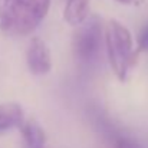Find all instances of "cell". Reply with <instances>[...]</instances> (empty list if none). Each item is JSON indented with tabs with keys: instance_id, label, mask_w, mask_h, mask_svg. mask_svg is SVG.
<instances>
[{
	"instance_id": "6da1fadb",
	"label": "cell",
	"mask_w": 148,
	"mask_h": 148,
	"mask_svg": "<svg viewBox=\"0 0 148 148\" xmlns=\"http://www.w3.org/2000/svg\"><path fill=\"white\" fill-rule=\"evenodd\" d=\"M105 50L108 62L115 76L125 81L137 62L138 49L134 48V39L130 29L116 19H111L105 26Z\"/></svg>"
},
{
	"instance_id": "7a4b0ae2",
	"label": "cell",
	"mask_w": 148,
	"mask_h": 148,
	"mask_svg": "<svg viewBox=\"0 0 148 148\" xmlns=\"http://www.w3.org/2000/svg\"><path fill=\"white\" fill-rule=\"evenodd\" d=\"M50 1L52 0H13L0 22V30L13 36L30 35L46 17Z\"/></svg>"
},
{
	"instance_id": "3957f363",
	"label": "cell",
	"mask_w": 148,
	"mask_h": 148,
	"mask_svg": "<svg viewBox=\"0 0 148 148\" xmlns=\"http://www.w3.org/2000/svg\"><path fill=\"white\" fill-rule=\"evenodd\" d=\"M102 45V26L97 16L76 27L72 38V50L79 62H91L98 56Z\"/></svg>"
},
{
	"instance_id": "277c9868",
	"label": "cell",
	"mask_w": 148,
	"mask_h": 148,
	"mask_svg": "<svg viewBox=\"0 0 148 148\" xmlns=\"http://www.w3.org/2000/svg\"><path fill=\"white\" fill-rule=\"evenodd\" d=\"M26 63L29 72L36 76L48 75L52 71V55L49 46L40 38H33L26 50Z\"/></svg>"
},
{
	"instance_id": "5b68a950",
	"label": "cell",
	"mask_w": 148,
	"mask_h": 148,
	"mask_svg": "<svg viewBox=\"0 0 148 148\" xmlns=\"http://www.w3.org/2000/svg\"><path fill=\"white\" fill-rule=\"evenodd\" d=\"M91 16V6L89 0H66V4L63 7V20L78 27L82 23H85Z\"/></svg>"
},
{
	"instance_id": "8992f818",
	"label": "cell",
	"mask_w": 148,
	"mask_h": 148,
	"mask_svg": "<svg viewBox=\"0 0 148 148\" xmlns=\"http://www.w3.org/2000/svg\"><path fill=\"white\" fill-rule=\"evenodd\" d=\"M25 122L23 108L16 102L0 103V134L10 131L13 128H20Z\"/></svg>"
},
{
	"instance_id": "52a82bcc",
	"label": "cell",
	"mask_w": 148,
	"mask_h": 148,
	"mask_svg": "<svg viewBox=\"0 0 148 148\" xmlns=\"http://www.w3.org/2000/svg\"><path fill=\"white\" fill-rule=\"evenodd\" d=\"M25 148H45L46 134L40 124L35 119H27L20 125Z\"/></svg>"
},
{
	"instance_id": "ba28073f",
	"label": "cell",
	"mask_w": 148,
	"mask_h": 148,
	"mask_svg": "<svg viewBox=\"0 0 148 148\" xmlns=\"http://www.w3.org/2000/svg\"><path fill=\"white\" fill-rule=\"evenodd\" d=\"M138 52H148V25L140 33V38H138Z\"/></svg>"
},
{
	"instance_id": "9c48e42d",
	"label": "cell",
	"mask_w": 148,
	"mask_h": 148,
	"mask_svg": "<svg viewBox=\"0 0 148 148\" xmlns=\"http://www.w3.org/2000/svg\"><path fill=\"white\" fill-rule=\"evenodd\" d=\"M115 148H141V145L130 138H118L115 143Z\"/></svg>"
},
{
	"instance_id": "30bf717a",
	"label": "cell",
	"mask_w": 148,
	"mask_h": 148,
	"mask_svg": "<svg viewBox=\"0 0 148 148\" xmlns=\"http://www.w3.org/2000/svg\"><path fill=\"white\" fill-rule=\"evenodd\" d=\"M121 4H138L141 0H116Z\"/></svg>"
}]
</instances>
